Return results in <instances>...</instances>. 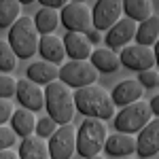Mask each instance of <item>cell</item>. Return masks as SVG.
I'll list each match as a JSON object with an SVG mask.
<instances>
[{
	"instance_id": "cell-4",
	"label": "cell",
	"mask_w": 159,
	"mask_h": 159,
	"mask_svg": "<svg viewBox=\"0 0 159 159\" xmlns=\"http://www.w3.org/2000/svg\"><path fill=\"white\" fill-rule=\"evenodd\" d=\"M106 142H108L106 123L100 119H87L85 117V121L76 129V153L85 159L96 157L106 147Z\"/></svg>"
},
{
	"instance_id": "cell-16",
	"label": "cell",
	"mask_w": 159,
	"mask_h": 159,
	"mask_svg": "<svg viewBox=\"0 0 159 159\" xmlns=\"http://www.w3.org/2000/svg\"><path fill=\"white\" fill-rule=\"evenodd\" d=\"M28 79L36 85H51L60 79V68H55V64L49 61H36L28 68Z\"/></svg>"
},
{
	"instance_id": "cell-28",
	"label": "cell",
	"mask_w": 159,
	"mask_h": 159,
	"mask_svg": "<svg viewBox=\"0 0 159 159\" xmlns=\"http://www.w3.org/2000/svg\"><path fill=\"white\" fill-rule=\"evenodd\" d=\"M57 129H60V125L53 121L51 117H43V119H38L36 136H38V138H51V136L55 134Z\"/></svg>"
},
{
	"instance_id": "cell-37",
	"label": "cell",
	"mask_w": 159,
	"mask_h": 159,
	"mask_svg": "<svg viewBox=\"0 0 159 159\" xmlns=\"http://www.w3.org/2000/svg\"><path fill=\"white\" fill-rule=\"evenodd\" d=\"M89 159H104V157H100V155H96V157H89Z\"/></svg>"
},
{
	"instance_id": "cell-33",
	"label": "cell",
	"mask_w": 159,
	"mask_h": 159,
	"mask_svg": "<svg viewBox=\"0 0 159 159\" xmlns=\"http://www.w3.org/2000/svg\"><path fill=\"white\" fill-rule=\"evenodd\" d=\"M87 38H89V40H91V43H98L100 38H102V32H100V30H96V28H93V30H89V32H87Z\"/></svg>"
},
{
	"instance_id": "cell-14",
	"label": "cell",
	"mask_w": 159,
	"mask_h": 159,
	"mask_svg": "<svg viewBox=\"0 0 159 159\" xmlns=\"http://www.w3.org/2000/svg\"><path fill=\"white\" fill-rule=\"evenodd\" d=\"M138 157H153L159 153V119L151 121L136 138Z\"/></svg>"
},
{
	"instance_id": "cell-2",
	"label": "cell",
	"mask_w": 159,
	"mask_h": 159,
	"mask_svg": "<svg viewBox=\"0 0 159 159\" xmlns=\"http://www.w3.org/2000/svg\"><path fill=\"white\" fill-rule=\"evenodd\" d=\"M45 100H47L45 108L57 125H70L72 123V117L76 112V102H74V93L66 83L55 81V83L47 85Z\"/></svg>"
},
{
	"instance_id": "cell-24",
	"label": "cell",
	"mask_w": 159,
	"mask_h": 159,
	"mask_svg": "<svg viewBox=\"0 0 159 159\" xmlns=\"http://www.w3.org/2000/svg\"><path fill=\"white\" fill-rule=\"evenodd\" d=\"M34 21H36L38 32H40L43 36H49L51 32H55V28L61 24V17H60V13H57V11H53V9H47V7H43V9L36 13Z\"/></svg>"
},
{
	"instance_id": "cell-38",
	"label": "cell",
	"mask_w": 159,
	"mask_h": 159,
	"mask_svg": "<svg viewBox=\"0 0 159 159\" xmlns=\"http://www.w3.org/2000/svg\"><path fill=\"white\" fill-rule=\"evenodd\" d=\"M125 159H134V157H125Z\"/></svg>"
},
{
	"instance_id": "cell-7",
	"label": "cell",
	"mask_w": 159,
	"mask_h": 159,
	"mask_svg": "<svg viewBox=\"0 0 159 159\" xmlns=\"http://www.w3.org/2000/svg\"><path fill=\"white\" fill-rule=\"evenodd\" d=\"M60 17L68 32L87 34L89 30H93V9H89L85 2H70V4H66L61 9Z\"/></svg>"
},
{
	"instance_id": "cell-25",
	"label": "cell",
	"mask_w": 159,
	"mask_h": 159,
	"mask_svg": "<svg viewBox=\"0 0 159 159\" xmlns=\"http://www.w3.org/2000/svg\"><path fill=\"white\" fill-rule=\"evenodd\" d=\"M19 4L21 2H15V0L0 2V25L2 28H13L17 24V19L21 17L19 15Z\"/></svg>"
},
{
	"instance_id": "cell-3",
	"label": "cell",
	"mask_w": 159,
	"mask_h": 159,
	"mask_svg": "<svg viewBox=\"0 0 159 159\" xmlns=\"http://www.w3.org/2000/svg\"><path fill=\"white\" fill-rule=\"evenodd\" d=\"M38 34L40 32L36 28V21L32 17H24V15L9 30V45L19 60H28L36 53V49L40 47V38H43Z\"/></svg>"
},
{
	"instance_id": "cell-18",
	"label": "cell",
	"mask_w": 159,
	"mask_h": 159,
	"mask_svg": "<svg viewBox=\"0 0 159 159\" xmlns=\"http://www.w3.org/2000/svg\"><path fill=\"white\" fill-rule=\"evenodd\" d=\"M38 53L43 55V60L49 61V64H60L64 57H66V45L64 40L57 36H43L40 38V47H38Z\"/></svg>"
},
{
	"instance_id": "cell-17",
	"label": "cell",
	"mask_w": 159,
	"mask_h": 159,
	"mask_svg": "<svg viewBox=\"0 0 159 159\" xmlns=\"http://www.w3.org/2000/svg\"><path fill=\"white\" fill-rule=\"evenodd\" d=\"M106 153L110 157H121L125 159L127 155H134L136 153V138H132L129 134H117L108 136V142H106Z\"/></svg>"
},
{
	"instance_id": "cell-11",
	"label": "cell",
	"mask_w": 159,
	"mask_h": 159,
	"mask_svg": "<svg viewBox=\"0 0 159 159\" xmlns=\"http://www.w3.org/2000/svg\"><path fill=\"white\" fill-rule=\"evenodd\" d=\"M136 34H138V24L134 19H129V17L119 19V24H115L106 32V45L112 51H123L125 47H129V40L136 38Z\"/></svg>"
},
{
	"instance_id": "cell-30",
	"label": "cell",
	"mask_w": 159,
	"mask_h": 159,
	"mask_svg": "<svg viewBox=\"0 0 159 159\" xmlns=\"http://www.w3.org/2000/svg\"><path fill=\"white\" fill-rule=\"evenodd\" d=\"M138 83L144 87V89L159 87V72L157 70H144V72L138 74Z\"/></svg>"
},
{
	"instance_id": "cell-35",
	"label": "cell",
	"mask_w": 159,
	"mask_h": 159,
	"mask_svg": "<svg viewBox=\"0 0 159 159\" xmlns=\"http://www.w3.org/2000/svg\"><path fill=\"white\" fill-rule=\"evenodd\" d=\"M0 159H21L19 153H13V151H2L0 153Z\"/></svg>"
},
{
	"instance_id": "cell-22",
	"label": "cell",
	"mask_w": 159,
	"mask_h": 159,
	"mask_svg": "<svg viewBox=\"0 0 159 159\" xmlns=\"http://www.w3.org/2000/svg\"><path fill=\"white\" fill-rule=\"evenodd\" d=\"M123 13L140 25L153 17V4L148 0H125L123 2Z\"/></svg>"
},
{
	"instance_id": "cell-31",
	"label": "cell",
	"mask_w": 159,
	"mask_h": 159,
	"mask_svg": "<svg viewBox=\"0 0 159 159\" xmlns=\"http://www.w3.org/2000/svg\"><path fill=\"white\" fill-rule=\"evenodd\" d=\"M13 115H15L13 104L9 100H0V123H2V125H4V123H11Z\"/></svg>"
},
{
	"instance_id": "cell-8",
	"label": "cell",
	"mask_w": 159,
	"mask_h": 159,
	"mask_svg": "<svg viewBox=\"0 0 159 159\" xmlns=\"http://www.w3.org/2000/svg\"><path fill=\"white\" fill-rule=\"evenodd\" d=\"M76 151V129L70 125H60V129L51 136L49 153L51 159H70Z\"/></svg>"
},
{
	"instance_id": "cell-13",
	"label": "cell",
	"mask_w": 159,
	"mask_h": 159,
	"mask_svg": "<svg viewBox=\"0 0 159 159\" xmlns=\"http://www.w3.org/2000/svg\"><path fill=\"white\" fill-rule=\"evenodd\" d=\"M64 45H66V55H70V61H87L93 55V49H91L93 43L87 38V34L66 32Z\"/></svg>"
},
{
	"instance_id": "cell-34",
	"label": "cell",
	"mask_w": 159,
	"mask_h": 159,
	"mask_svg": "<svg viewBox=\"0 0 159 159\" xmlns=\"http://www.w3.org/2000/svg\"><path fill=\"white\" fill-rule=\"evenodd\" d=\"M148 104H151V110H153V115H155V117L159 119V96H155V98L151 100Z\"/></svg>"
},
{
	"instance_id": "cell-10",
	"label": "cell",
	"mask_w": 159,
	"mask_h": 159,
	"mask_svg": "<svg viewBox=\"0 0 159 159\" xmlns=\"http://www.w3.org/2000/svg\"><path fill=\"white\" fill-rule=\"evenodd\" d=\"M123 13V2L117 0H100L93 7V28L100 32H108L115 24H119Z\"/></svg>"
},
{
	"instance_id": "cell-19",
	"label": "cell",
	"mask_w": 159,
	"mask_h": 159,
	"mask_svg": "<svg viewBox=\"0 0 159 159\" xmlns=\"http://www.w3.org/2000/svg\"><path fill=\"white\" fill-rule=\"evenodd\" d=\"M36 117H34V112L28 108H19L15 110V115H13L11 119V127L15 129V134L19 136V138H30V136L34 134V129H36Z\"/></svg>"
},
{
	"instance_id": "cell-15",
	"label": "cell",
	"mask_w": 159,
	"mask_h": 159,
	"mask_svg": "<svg viewBox=\"0 0 159 159\" xmlns=\"http://www.w3.org/2000/svg\"><path fill=\"white\" fill-rule=\"evenodd\" d=\"M142 93H144V87L140 85L138 81H132V79H127V81H121L119 85L112 89V102H115V106H129V104H136V102H140L142 100Z\"/></svg>"
},
{
	"instance_id": "cell-23",
	"label": "cell",
	"mask_w": 159,
	"mask_h": 159,
	"mask_svg": "<svg viewBox=\"0 0 159 159\" xmlns=\"http://www.w3.org/2000/svg\"><path fill=\"white\" fill-rule=\"evenodd\" d=\"M157 40H159V17H157V15H153L151 19H147L144 24L138 25L136 45L151 47V45H157Z\"/></svg>"
},
{
	"instance_id": "cell-6",
	"label": "cell",
	"mask_w": 159,
	"mask_h": 159,
	"mask_svg": "<svg viewBox=\"0 0 159 159\" xmlns=\"http://www.w3.org/2000/svg\"><path fill=\"white\" fill-rule=\"evenodd\" d=\"M60 81L68 87H91L98 81V70L93 68L91 61H68L60 68Z\"/></svg>"
},
{
	"instance_id": "cell-21",
	"label": "cell",
	"mask_w": 159,
	"mask_h": 159,
	"mask_svg": "<svg viewBox=\"0 0 159 159\" xmlns=\"http://www.w3.org/2000/svg\"><path fill=\"white\" fill-rule=\"evenodd\" d=\"M91 64L96 70H102V72H115L119 70L121 66V55L112 49H96L93 55H91Z\"/></svg>"
},
{
	"instance_id": "cell-26",
	"label": "cell",
	"mask_w": 159,
	"mask_h": 159,
	"mask_svg": "<svg viewBox=\"0 0 159 159\" xmlns=\"http://www.w3.org/2000/svg\"><path fill=\"white\" fill-rule=\"evenodd\" d=\"M15 64H17V55L11 49L9 40H0V70H2V74H9L11 70H15Z\"/></svg>"
},
{
	"instance_id": "cell-9",
	"label": "cell",
	"mask_w": 159,
	"mask_h": 159,
	"mask_svg": "<svg viewBox=\"0 0 159 159\" xmlns=\"http://www.w3.org/2000/svg\"><path fill=\"white\" fill-rule=\"evenodd\" d=\"M121 55V66L129 68V70H151L157 60H155V49L144 47V45H129L119 53Z\"/></svg>"
},
{
	"instance_id": "cell-5",
	"label": "cell",
	"mask_w": 159,
	"mask_h": 159,
	"mask_svg": "<svg viewBox=\"0 0 159 159\" xmlns=\"http://www.w3.org/2000/svg\"><path fill=\"white\" fill-rule=\"evenodd\" d=\"M153 110H151V104L148 102H136V104H129L121 108L119 115H115V129L119 134H140L148 123L153 121Z\"/></svg>"
},
{
	"instance_id": "cell-29",
	"label": "cell",
	"mask_w": 159,
	"mask_h": 159,
	"mask_svg": "<svg viewBox=\"0 0 159 159\" xmlns=\"http://www.w3.org/2000/svg\"><path fill=\"white\" fill-rule=\"evenodd\" d=\"M17 142V134L13 127H7V125H0V148L2 151H11V147Z\"/></svg>"
},
{
	"instance_id": "cell-27",
	"label": "cell",
	"mask_w": 159,
	"mask_h": 159,
	"mask_svg": "<svg viewBox=\"0 0 159 159\" xmlns=\"http://www.w3.org/2000/svg\"><path fill=\"white\" fill-rule=\"evenodd\" d=\"M17 81L13 79L11 74H2L0 76V96H2V100H9L13 98V96H17Z\"/></svg>"
},
{
	"instance_id": "cell-36",
	"label": "cell",
	"mask_w": 159,
	"mask_h": 159,
	"mask_svg": "<svg viewBox=\"0 0 159 159\" xmlns=\"http://www.w3.org/2000/svg\"><path fill=\"white\" fill-rule=\"evenodd\" d=\"M155 60H157V68H159V40H157V45H155Z\"/></svg>"
},
{
	"instance_id": "cell-20",
	"label": "cell",
	"mask_w": 159,
	"mask_h": 159,
	"mask_svg": "<svg viewBox=\"0 0 159 159\" xmlns=\"http://www.w3.org/2000/svg\"><path fill=\"white\" fill-rule=\"evenodd\" d=\"M19 157L21 159H51L49 144L43 138H36V136L24 138L21 147H19Z\"/></svg>"
},
{
	"instance_id": "cell-32",
	"label": "cell",
	"mask_w": 159,
	"mask_h": 159,
	"mask_svg": "<svg viewBox=\"0 0 159 159\" xmlns=\"http://www.w3.org/2000/svg\"><path fill=\"white\" fill-rule=\"evenodd\" d=\"M43 7H47V9H53V11H57V9H64L66 4H64V0H38Z\"/></svg>"
},
{
	"instance_id": "cell-1",
	"label": "cell",
	"mask_w": 159,
	"mask_h": 159,
	"mask_svg": "<svg viewBox=\"0 0 159 159\" xmlns=\"http://www.w3.org/2000/svg\"><path fill=\"white\" fill-rule=\"evenodd\" d=\"M74 102H76V110L81 115H85L87 119H100L106 121L115 117V102L112 96L104 87L91 85L83 87L74 91Z\"/></svg>"
},
{
	"instance_id": "cell-12",
	"label": "cell",
	"mask_w": 159,
	"mask_h": 159,
	"mask_svg": "<svg viewBox=\"0 0 159 159\" xmlns=\"http://www.w3.org/2000/svg\"><path fill=\"white\" fill-rule=\"evenodd\" d=\"M17 100H19V104H21L24 108L32 110V112H38L40 108L47 106L45 91H43L36 83H32L30 79L19 81V85H17Z\"/></svg>"
}]
</instances>
